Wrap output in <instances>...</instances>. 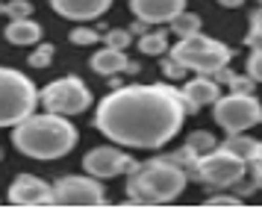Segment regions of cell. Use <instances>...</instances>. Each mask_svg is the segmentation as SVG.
<instances>
[{
    "label": "cell",
    "instance_id": "6da1fadb",
    "mask_svg": "<svg viewBox=\"0 0 262 209\" xmlns=\"http://www.w3.org/2000/svg\"><path fill=\"white\" fill-rule=\"evenodd\" d=\"M186 106L168 82H133L97 100L95 130L130 151H159L183 130Z\"/></svg>",
    "mask_w": 262,
    "mask_h": 209
},
{
    "label": "cell",
    "instance_id": "7a4b0ae2",
    "mask_svg": "<svg viewBox=\"0 0 262 209\" xmlns=\"http://www.w3.org/2000/svg\"><path fill=\"white\" fill-rule=\"evenodd\" d=\"M80 139V133L65 115L56 112H33L21 124L12 127V144L30 159H62L74 151V144Z\"/></svg>",
    "mask_w": 262,
    "mask_h": 209
},
{
    "label": "cell",
    "instance_id": "3957f363",
    "mask_svg": "<svg viewBox=\"0 0 262 209\" xmlns=\"http://www.w3.org/2000/svg\"><path fill=\"white\" fill-rule=\"evenodd\" d=\"M189 171L171 156H154L139 162L127 174V203L130 206H162L186 192Z\"/></svg>",
    "mask_w": 262,
    "mask_h": 209
},
{
    "label": "cell",
    "instance_id": "277c9868",
    "mask_svg": "<svg viewBox=\"0 0 262 209\" xmlns=\"http://www.w3.org/2000/svg\"><path fill=\"white\" fill-rule=\"evenodd\" d=\"M38 106V89L30 77L0 65V127H15Z\"/></svg>",
    "mask_w": 262,
    "mask_h": 209
},
{
    "label": "cell",
    "instance_id": "5b68a950",
    "mask_svg": "<svg viewBox=\"0 0 262 209\" xmlns=\"http://www.w3.org/2000/svg\"><path fill=\"white\" fill-rule=\"evenodd\" d=\"M168 56L174 59V62H180L186 71H194V74H212V71L230 65L233 50H230L224 41H218V38L194 33V35L180 38L177 45L171 47Z\"/></svg>",
    "mask_w": 262,
    "mask_h": 209
},
{
    "label": "cell",
    "instance_id": "8992f818",
    "mask_svg": "<svg viewBox=\"0 0 262 209\" xmlns=\"http://www.w3.org/2000/svg\"><path fill=\"white\" fill-rule=\"evenodd\" d=\"M189 177H194L198 183H206L212 189H233L248 177V162L218 144L212 153H206V156L191 162Z\"/></svg>",
    "mask_w": 262,
    "mask_h": 209
},
{
    "label": "cell",
    "instance_id": "52a82bcc",
    "mask_svg": "<svg viewBox=\"0 0 262 209\" xmlns=\"http://www.w3.org/2000/svg\"><path fill=\"white\" fill-rule=\"evenodd\" d=\"M212 118L224 133H248L262 124V100H256V94L242 92L221 94L212 103Z\"/></svg>",
    "mask_w": 262,
    "mask_h": 209
},
{
    "label": "cell",
    "instance_id": "ba28073f",
    "mask_svg": "<svg viewBox=\"0 0 262 209\" xmlns=\"http://www.w3.org/2000/svg\"><path fill=\"white\" fill-rule=\"evenodd\" d=\"M92 100H95L92 97V89L80 77L53 80L38 92V103L45 106L48 112H56V115H65V118L83 115L85 109L92 106Z\"/></svg>",
    "mask_w": 262,
    "mask_h": 209
},
{
    "label": "cell",
    "instance_id": "9c48e42d",
    "mask_svg": "<svg viewBox=\"0 0 262 209\" xmlns=\"http://www.w3.org/2000/svg\"><path fill=\"white\" fill-rule=\"evenodd\" d=\"M53 206H106V189L92 174H68L53 183Z\"/></svg>",
    "mask_w": 262,
    "mask_h": 209
},
{
    "label": "cell",
    "instance_id": "30bf717a",
    "mask_svg": "<svg viewBox=\"0 0 262 209\" xmlns=\"http://www.w3.org/2000/svg\"><path fill=\"white\" fill-rule=\"evenodd\" d=\"M136 159H133L127 151L112 148V144H103V148H92V151L83 156V171L85 174L97 177V180H112V177H127L136 168Z\"/></svg>",
    "mask_w": 262,
    "mask_h": 209
},
{
    "label": "cell",
    "instance_id": "8fae6325",
    "mask_svg": "<svg viewBox=\"0 0 262 209\" xmlns=\"http://www.w3.org/2000/svg\"><path fill=\"white\" fill-rule=\"evenodd\" d=\"M6 198L12 206H53V186L36 174H18L9 183Z\"/></svg>",
    "mask_w": 262,
    "mask_h": 209
},
{
    "label": "cell",
    "instance_id": "7c38bea8",
    "mask_svg": "<svg viewBox=\"0 0 262 209\" xmlns=\"http://www.w3.org/2000/svg\"><path fill=\"white\" fill-rule=\"evenodd\" d=\"M180 97H183L186 112H201L203 106L215 103L221 97V82H215L209 74H198L180 89Z\"/></svg>",
    "mask_w": 262,
    "mask_h": 209
},
{
    "label": "cell",
    "instance_id": "4fadbf2b",
    "mask_svg": "<svg viewBox=\"0 0 262 209\" xmlns=\"http://www.w3.org/2000/svg\"><path fill=\"white\" fill-rule=\"evenodd\" d=\"M130 9L139 21L154 27V24H168L174 15H180L186 9V0H130Z\"/></svg>",
    "mask_w": 262,
    "mask_h": 209
},
{
    "label": "cell",
    "instance_id": "5bb4252c",
    "mask_svg": "<svg viewBox=\"0 0 262 209\" xmlns=\"http://www.w3.org/2000/svg\"><path fill=\"white\" fill-rule=\"evenodd\" d=\"M50 6L68 21H95L109 12L112 0H50Z\"/></svg>",
    "mask_w": 262,
    "mask_h": 209
},
{
    "label": "cell",
    "instance_id": "9a60e30c",
    "mask_svg": "<svg viewBox=\"0 0 262 209\" xmlns=\"http://www.w3.org/2000/svg\"><path fill=\"white\" fill-rule=\"evenodd\" d=\"M89 68L97 71V74H103V77H112V74H124V71H130V62H127V53H124V50L103 45L97 53H92Z\"/></svg>",
    "mask_w": 262,
    "mask_h": 209
},
{
    "label": "cell",
    "instance_id": "2e32d148",
    "mask_svg": "<svg viewBox=\"0 0 262 209\" xmlns=\"http://www.w3.org/2000/svg\"><path fill=\"white\" fill-rule=\"evenodd\" d=\"M3 35H6V41L15 45V47L38 45V38H41V24L33 21V18H12Z\"/></svg>",
    "mask_w": 262,
    "mask_h": 209
},
{
    "label": "cell",
    "instance_id": "e0dca14e",
    "mask_svg": "<svg viewBox=\"0 0 262 209\" xmlns=\"http://www.w3.org/2000/svg\"><path fill=\"white\" fill-rule=\"evenodd\" d=\"M256 144H259V141L250 139L248 133H227V139L221 141V148H224V151L236 153L238 159H245V162H250V159H253Z\"/></svg>",
    "mask_w": 262,
    "mask_h": 209
},
{
    "label": "cell",
    "instance_id": "ac0fdd59",
    "mask_svg": "<svg viewBox=\"0 0 262 209\" xmlns=\"http://www.w3.org/2000/svg\"><path fill=\"white\" fill-rule=\"evenodd\" d=\"M139 50L144 56H162L168 50V33L162 30H147V33L139 35Z\"/></svg>",
    "mask_w": 262,
    "mask_h": 209
},
{
    "label": "cell",
    "instance_id": "d6986e66",
    "mask_svg": "<svg viewBox=\"0 0 262 209\" xmlns=\"http://www.w3.org/2000/svg\"><path fill=\"white\" fill-rule=\"evenodd\" d=\"M168 27H171V33L180 35V38L194 35V33H201V15H194V12L183 9L180 15H174V18L168 21Z\"/></svg>",
    "mask_w": 262,
    "mask_h": 209
},
{
    "label": "cell",
    "instance_id": "ffe728a7",
    "mask_svg": "<svg viewBox=\"0 0 262 209\" xmlns=\"http://www.w3.org/2000/svg\"><path fill=\"white\" fill-rule=\"evenodd\" d=\"M68 38H71V45H77V47H95L103 35L97 33L95 27H74L71 33H68Z\"/></svg>",
    "mask_w": 262,
    "mask_h": 209
},
{
    "label": "cell",
    "instance_id": "44dd1931",
    "mask_svg": "<svg viewBox=\"0 0 262 209\" xmlns=\"http://www.w3.org/2000/svg\"><path fill=\"white\" fill-rule=\"evenodd\" d=\"M53 53H56V47L53 45H36V50L30 53V68H48L50 62H53Z\"/></svg>",
    "mask_w": 262,
    "mask_h": 209
},
{
    "label": "cell",
    "instance_id": "7402d4cb",
    "mask_svg": "<svg viewBox=\"0 0 262 209\" xmlns=\"http://www.w3.org/2000/svg\"><path fill=\"white\" fill-rule=\"evenodd\" d=\"M103 41H106L109 47H118V50H127L133 41V33L130 30H106L103 33Z\"/></svg>",
    "mask_w": 262,
    "mask_h": 209
},
{
    "label": "cell",
    "instance_id": "603a6c76",
    "mask_svg": "<svg viewBox=\"0 0 262 209\" xmlns=\"http://www.w3.org/2000/svg\"><path fill=\"white\" fill-rule=\"evenodd\" d=\"M248 174H250V186L262 189V141L256 144V153H253V159L248 162Z\"/></svg>",
    "mask_w": 262,
    "mask_h": 209
},
{
    "label": "cell",
    "instance_id": "cb8c5ba5",
    "mask_svg": "<svg viewBox=\"0 0 262 209\" xmlns=\"http://www.w3.org/2000/svg\"><path fill=\"white\" fill-rule=\"evenodd\" d=\"M6 15H9V21L12 18H30L33 15V3L30 0H9L6 3Z\"/></svg>",
    "mask_w": 262,
    "mask_h": 209
},
{
    "label": "cell",
    "instance_id": "d4e9b609",
    "mask_svg": "<svg viewBox=\"0 0 262 209\" xmlns=\"http://www.w3.org/2000/svg\"><path fill=\"white\" fill-rule=\"evenodd\" d=\"M203 206H245V200L238 198V195H212V198H206L203 200Z\"/></svg>",
    "mask_w": 262,
    "mask_h": 209
},
{
    "label": "cell",
    "instance_id": "484cf974",
    "mask_svg": "<svg viewBox=\"0 0 262 209\" xmlns=\"http://www.w3.org/2000/svg\"><path fill=\"white\" fill-rule=\"evenodd\" d=\"M245 71H248V77H253L256 82H262V50H250Z\"/></svg>",
    "mask_w": 262,
    "mask_h": 209
},
{
    "label": "cell",
    "instance_id": "4316f807",
    "mask_svg": "<svg viewBox=\"0 0 262 209\" xmlns=\"http://www.w3.org/2000/svg\"><path fill=\"white\" fill-rule=\"evenodd\" d=\"M230 86V92H242V94H253V86H256V80L253 77H233V80L227 82Z\"/></svg>",
    "mask_w": 262,
    "mask_h": 209
},
{
    "label": "cell",
    "instance_id": "83f0119b",
    "mask_svg": "<svg viewBox=\"0 0 262 209\" xmlns=\"http://www.w3.org/2000/svg\"><path fill=\"white\" fill-rule=\"evenodd\" d=\"M162 74H165L168 80H180V77H183V74H186V68H183V65H180V62H174V59L168 56L165 62H162Z\"/></svg>",
    "mask_w": 262,
    "mask_h": 209
},
{
    "label": "cell",
    "instance_id": "f1b7e54d",
    "mask_svg": "<svg viewBox=\"0 0 262 209\" xmlns=\"http://www.w3.org/2000/svg\"><path fill=\"white\" fill-rule=\"evenodd\" d=\"M209 77H212L215 82H221V86H227V82L233 80V77H236V74H233V71H230V68H227V65H224V68L212 71V74H209Z\"/></svg>",
    "mask_w": 262,
    "mask_h": 209
},
{
    "label": "cell",
    "instance_id": "f546056e",
    "mask_svg": "<svg viewBox=\"0 0 262 209\" xmlns=\"http://www.w3.org/2000/svg\"><path fill=\"white\" fill-rule=\"evenodd\" d=\"M250 33H262V6H256L250 15Z\"/></svg>",
    "mask_w": 262,
    "mask_h": 209
},
{
    "label": "cell",
    "instance_id": "4dcf8cb0",
    "mask_svg": "<svg viewBox=\"0 0 262 209\" xmlns=\"http://www.w3.org/2000/svg\"><path fill=\"white\" fill-rule=\"evenodd\" d=\"M245 41H248L250 50H262V33H248V38H245Z\"/></svg>",
    "mask_w": 262,
    "mask_h": 209
},
{
    "label": "cell",
    "instance_id": "1f68e13d",
    "mask_svg": "<svg viewBox=\"0 0 262 209\" xmlns=\"http://www.w3.org/2000/svg\"><path fill=\"white\" fill-rule=\"evenodd\" d=\"M218 6H224V9H238V6H245V0H218Z\"/></svg>",
    "mask_w": 262,
    "mask_h": 209
},
{
    "label": "cell",
    "instance_id": "d6a6232c",
    "mask_svg": "<svg viewBox=\"0 0 262 209\" xmlns=\"http://www.w3.org/2000/svg\"><path fill=\"white\" fill-rule=\"evenodd\" d=\"M0 15H6V3H0Z\"/></svg>",
    "mask_w": 262,
    "mask_h": 209
},
{
    "label": "cell",
    "instance_id": "836d02e7",
    "mask_svg": "<svg viewBox=\"0 0 262 209\" xmlns=\"http://www.w3.org/2000/svg\"><path fill=\"white\" fill-rule=\"evenodd\" d=\"M0 159H3V148H0Z\"/></svg>",
    "mask_w": 262,
    "mask_h": 209
},
{
    "label": "cell",
    "instance_id": "e575fe53",
    "mask_svg": "<svg viewBox=\"0 0 262 209\" xmlns=\"http://www.w3.org/2000/svg\"><path fill=\"white\" fill-rule=\"evenodd\" d=\"M256 3H259V6H262V0H256Z\"/></svg>",
    "mask_w": 262,
    "mask_h": 209
}]
</instances>
